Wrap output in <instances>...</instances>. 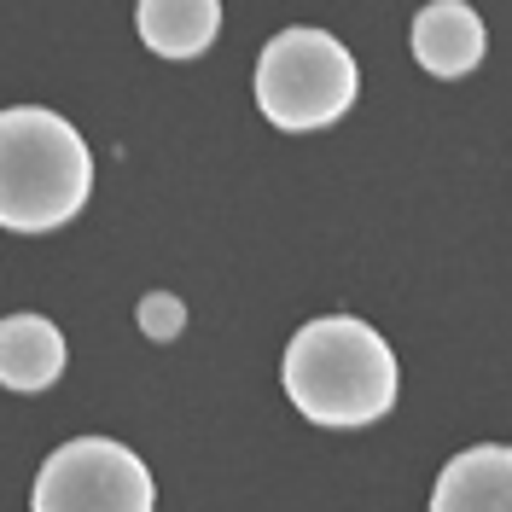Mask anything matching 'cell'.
Listing matches in <instances>:
<instances>
[{
    "label": "cell",
    "instance_id": "1",
    "mask_svg": "<svg viewBox=\"0 0 512 512\" xmlns=\"http://www.w3.org/2000/svg\"><path fill=\"white\" fill-rule=\"evenodd\" d=\"M280 379L291 408L315 425H373L396 408L402 367L367 320L326 315L291 332Z\"/></svg>",
    "mask_w": 512,
    "mask_h": 512
},
{
    "label": "cell",
    "instance_id": "2",
    "mask_svg": "<svg viewBox=\"0 0 512 512\" xmlns=\"http://www.w3.org/2000/svg\"><path fill=\"white\" fill-rule=\"evenodd\" d=\"M94 192V158L76 123L47 105L0 111V227L53 233L76 222Z\"/></svg>",
    "mask_w": 512,
    "mask_h": 512
},
{
    "label": "cell",
    "instance_id": "3",
    "mask_svg": "<svg viewBox=\"0 0 512 512\" xmlns=\"http://www.w3.org/2000/svg\"><path fill=\"white\" fill-rule=\"evenodd\" d=\"M361 94V70L355 53L326 30H280L262 59H256V105L262 117L286 134H315L332 128Z\"/></svg>",
    "mask_w": 512,
    "mask_h": 512
},
{
    "label": "cell",
    "instance_id": "4",
    "mask_svg": "<svg viewBox=\"0 0 512 512\" xmlns=\"http://www.w3.org/2000/svg\"><path fill=\"white\" fill-rule=\"evenodd\" d=\"M158 489L140 454L111 437H76L35 472L30 512H152Z\"/></svg>",
    "mask_w": 512,
    "mask_h": 512
},
{
    "label": "cell",
    "instance_id": "5",
    "mask_svg": "<svg viewBox=\"0 0 512 512\" xmlns=\"http://www.w3.org/2000/svg\"><path fill=\"white\" fill-rule=\"evenodd\" d=\"M431 512H512V448L478 443L454 454L437 472Z\"/></svg>",
    "mask_w": 512,
    "mask_h": 512
},
{
    "label": "cell",
    "instance_id": "6",
    "mask_svg": "<svg viewBox=\"0 0 512 512\" xmlns=\"http://www.w3.org/2000/svg\"><path fill=\"white\" fill-rule=\"evenodd\" d=\"M414 59L431 76H466L483 64V18L466 0H431L414 18Z\"/></svg>",
    "mask_w": 512,
    "mask_h": 512
},
{
    "label": "cell",
    "instance_id": "7",
    "mask_svg": "<svg viewBox=\"0 0 512 512\" xmlns=\"http://www.w3.org/2000/svg\"><path fill=\"white\" fill-rule=\"evenodd\" d=\"M64 373V338L47 315H6L0 320V384L6 390H47Z\"/></svg>",
    "mask_w": 512,
    "mask_h": 512
},
{
    "label": "cell",
    "instance_id": "8",
    "mask_svg": "<svg viewBox=\"0 0 512 512\" xmlns=\"http://www.w3.org/2000/svg\"><path fill=\"white\" fill-rule=\"evenodd\" d=\"M134 24L158 59H198L204 47H216L222 0H140Z\"/></svg>",
    "mask_w": 512,
    "mask_h": 512
},
{
    "label": "cell",
    "instance_id": "9",
    "mask_svg": "<svg viewBox=\"0 0 512 512\" xmlns=\"http://www.w3.org/2000/svg\"><path fill=\"white\" fill-rule=\"evenodd\" d=\"M181 326H187V303H181V297H169V291H152V297H140V332H146V338L169 344Z\"/></svg>",
    "mask_w": 512,
    "mask_h": 512
}]
</instances>
